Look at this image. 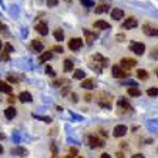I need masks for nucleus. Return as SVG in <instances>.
Segmentation results:
<instances>
[{"label": "nucleus", "instance_id": "nucleus-1", "mask_svg": "<svg viewBox=\"0 0 158 158\" xmlns=\"http://www.w3.org/2000/svg\"><path fill=\"white\" fill-rule=\"evenodd\" d=\"M130 50L132 53H135L137 56H143L145 52V46L143 43H138V41H131L130 43Z\"/></svg>", "mask_w": 158, "mask_h": 158}, {"label": "nucleus", "instance_id": "nucleus-2", "mask_svg": "<svg viewBox=\"0 0 158 158\" xmlns=\"http://www.w3.org/2000/svg\"><path fill=\"white\" fill-rule=\"evenodd\" d=\"M120 64H121V69L123 70H131L132 67H135L137 61L134 59H130V57H125V59H123L121 61H120Z\"/></svg>", "mask_w": 158, "mask_h": 158}, {"label": "nucleus", "instance_id": "nucleus-3", "mask_svg": "<svg viewBox=\"0 0 158 158\" xmlns=\"http://www.w3.org/2000/svg\"><path fill=\"white\" fill-rule=\"evenodd\" d=\"M100 97L101 98H98V106L100 107H103V108H111V98L108 96L106 97V94L104 93H100Z\"/></svg>", "mask_w": 158, "mask_h": 158}, {"label": "nucleus", "instance_id": "nucleus-4", "mask_svg": "<svg viewBox=\"0 0 158 158\" xmlns=\"http://www.w3.org/2000/svg\"><path fill=\"white\" fill-rule=\"evenodd\" d=\"M143 31L145 36H154L158 37V27H154L151 24H144L143 26Z\"/></svg>", "mask_w": 158, "mask_h": 158}, {"label": "nucleus", "instance_id": "nucleus-5", "mask_svg": "<svg viewBox=\"0 0 158 158\" xmlns=\"http://www.w3.org/2000/svg\"><path fill=\"white\" fill-rule=\"evenodd\" d=\"M87 140H88V145L91 148H98L103 145V140H100L97 135H88Z\"/></svg>", "mask_w": 158, "mask_h": 158}, {"label": "nucleus", "instance_id": "nucleus-6", "mask_svg": "<svg viewBox=\"0 0 158 158\" xmlns=\"http://www.w3.org/2000/svg\"><path fill=\"white\" fill-rule=\"evenodd\" d=\"M113 77L115 78H125L128 77V74L125 73L120 66H113Z\"/></svg>", "mask_w": 158, "mask_h": 158}, {"label": "nucleus", "instance_id": "nucleus-7", "mask_svg": "<svg viewBox=\"0 0 158 158\" xmlns=\"http://www.w3.org/2000/svg\"><path fill=\"white\" fill-rule=\"evenodd\" d=\"M83 46V40L81 39H77V37H74V39H71L70 41H69V48L70 50H80V47Z\"/></svg>", "mask_w": 158, "mask_h": 158}, {"label": "nucleus", "instance_id": "nucleus-8", "mask_svg": "<svg viewBox=\"0 0 158 158\" xmlns=\"http://www.w3.org/2000/svg\"><path fill=\"white\" fill-rule=\"evenodd\" d=\"M93 60H94V63H97L100 67H107L108 66V59L103 57L101 54H94L93 56Z\"/></svg>", "mask_w": 158, "mask_h": 158}, {"label": "nucleus", "instance_id": "nucleus-9", "mask_svg": "<svg viewBox=\"0 0 158 158\" xmlns=\"http://www.w3.org/2000/svg\"><path fill=\"white\" fill-rule=\"evenodd\" d=\"M138 26V22H137L135 17H128L127 20H125L124 23H123V29H134V27Z\"/></svg>", "mask_w": 158, "mask_h": 158}, {"label": "nucleus", "instance_id": "nucleus-10", "mask_svg": "<svg viewBox=\"0 0 158 158\" xmlns=\"http://www.w3.org/2000/svg\"><path fill=\"white\" fill-rule=\"evenodd\" d=\"M127 127L125 125H115V128H114V137H124L125 134H127Z\"/></svg>", "mask_w": 158, "mask_h": 158}, {"label": "nucleus", "instance_id": "nucleus-11", "mask_svg": "<svg viewBox=\"0 0 158 158\" xmlns=\"http://www.w3.org/2000/svg\"><path fill=\"white\" fill-rule=\"evenodd\" d=\"M83 33H84V36H85V41H87L88 46L94 41V39H97V34H94L93 31H90L88 29H83Z\"/></svg>", "mask_w": 158, "mask_h": 158}, {"label": "nucleus", "instance_id": "nucleus-12", "mask_svg": "<svg viewBox=\"0 0 158 158\" xmlns=\"http://www.w3.org/2000/svg\"><path fill=\"white\" fill-rule=\"evenodd\" d=\"M36 30H37V33L41 34V36H47L48 34V27L46 23H37L36 24Z\"/></svg>", "mask_w": 158, "mask_h": 158}, {"label": "nucleus", "instance_id": "nucleus-13", "mask_svg": "<svg viewBox=\"0 0 158 158\" xmlns=\"http://www.w3.org/2000/svg\"><path fill=\"white\" fill-rule=\"evenodd\" d=\"M117 106L118 107H123V108H124L125 111H127V113H132V107L130 106L128 104V101H127V100L125 98H120V100H117Z\"/></svg>", "mask_w": 158, "mask_h": 158}, {"label": "nucleus", "instance_id": "nucleus-14", "mask_svg": "<svg viewBox=\"0 0 158 158\" xmlns=\"http://www.w3.org/2000/svg\"><path fill=\"white\" fill-rule=\"evenodd\" d=\"M0 91L10 96L11 91H13V87H11L9 83H6V81H2V80H0Z\"/></svg>", "mask_w": 158, "mask_h": 158}, {"label": "nucleus", "instance_id": "nucleus-15", "mask_svg": "<svg viewBox=\"0 0 158 158\" xmlns=\"http://www.w3.org/2000/svg\"><path fill=\"white\" fill-rule=\"evenodd\" d=\"M22 103H31L33 101V97H31V94L30 93H27V91H22L20 94H19V97H17Z\"/></svg>", "mask_w": 158, "mask_h": 158}, {"label": "nucleus", "instance_id": "nucleus-16", "mask_svg": "<svg viewBox=\"0 0 158 158\" xmlns=\"http://www.w3.org/2000/svg\"><path fill=\"white\" fill-rule=\"evenodd\" d=\"M94 27L98 30H106V29H110V23H107L106 20H97L96 23H94Z\"/></svg>", "mask_w": 158, "mask_h": 158}, {"label": "nucleus", "instance_id": "nucleus-17", "mask_svg": "<svg viewBox=\"0 0 158 158\" xmlns=\"http://www.w3.org/2000/svg\"><path fill=\"white\" fill-rule=\"evenodd\" d=\"M16 114H17V111H16L15 107H9L4 110V117L7 118V120H11V118H15Z\"/></svg>", "mask_w": 158, "mask_h": 158}, {"label": "nucleus", "instance_id": "nucleus-18", "mask_svg": "<svg viewBox=\"0 0 158 158\" xmlns=\"http://www.w3.org/2000/svg\"><path fill=\"white\" fill-rule=\"evenodd\" d=\"M124 17V11L121 9H114V10L111 11V19H114V20H120V19Z\"/></svg>", "mask_w": 158, "mask_h": 158}, {"label": "nucleus", "instance_id": "nucleus-19", "mask_svg": "<svg viewBox=\"0 0 158 158\" xmlns=\"http://www.w3.org/2000/svg\"><path fill=\"white\" fill-rule=\"evenodd\" d=\"M31 47H33L34 52L40 53V52H43L44 46H43V43H41L40 40H33V41H31Z\"/></svg>", "mask_w": 158, "mask_h": 158}, {"label": "nucleus", "instance_id": "nucleus-20", "mask_svg": "<svg viewBox=\"0 0 158 158\" xmlns=\"http://www.w3.org/2000/svg\"><path fill=\"white\" fill-rule=\"evenodd\" d=\"M74 69V63L71 61L70 59L64 60V67H63V70H64V73H70L71 70Z\"/></svg>", "mask_w": 158, "mask_h": 158}, {"label": "nucleus", "instance_id": "nucleus-21", "mask_svg": "<svg viewBox=\"0 0 158 158\" xmlns=\"http://www.w3.org/2000/svg\"><path fill=\"white\" fill-rule=\"evenodd\" d=\"M94 85H96V83H94V80H91V78L84 80L81 83V87L85 88V90H91V88H94Z\"/></svg>", "mask_w": 158, "mask_h": 158}, {"label": "nucleus", "instance_id": "nucleus-22", "mask_svg": "<svg viewBox=\"0 0 158 158\" xmlns=\"http://www.w3.org/2000/svg\"><path fill=\"white\" fill-rule=\"evenodd\" d=\"M52 59H53V53L52 52H46V53H43V54H40L39 61H40V63H46V61H48V60H52Z\"/></svg>", "mask_w": 158, "mask_h": 158}, {"label": "nucleus", "instance_id": "nucleus-23", "mask_svg": "<svg viewBox=\"0 0 158 158\" xmlns=\"http://www.w3.org/2000/svg\"><path fill=\"white\" fill-rule=\"evenodd\" d=\"M13 154L19 155V157H26L27 155V150L23 147H17V148H13Z\"/></svg>", "mask_w": 158, "mask_h": 158}, {"label": "nucleus", "instance_id": "nucleus-24", "mask_svg": "<svg viewBox=\"0 0 158 158\" xmlns=\"http://www.w3.org/2000/svg\"><path fill=\"white\" fill-rule=\"evenodd\" d=\"M108 10H110V9H108V6H107V4H104V3L98 4V6L94 9V11H96L97 15H101V13H107Z\"/></svg>", "mask_w": 158, "mask_h": 158}, {"label": "nucleus", "instance_id": "nucleus-25", "mask_svg": "<svg viewBox=\"0 0 158 158\" xmlns=\"http://www.w3.org/2000/svg\"><path fill=\"white\" fill-rule=\"evenodd\" d=\"M53 34H54V39L57 41H63V40H64V31H63L61 29H56Z\"/></svg>", "mask_w": 158, "mask_h": 158}, {"label": "nucleus", "instance_id": "nucleus-26", "mask_svg": "<svg viewBox=\"0 0 158 158\" xmlns=\"http://www.w3.org/2000/svg\"><path fill=\"white\" fill-rule=\"evenodd\" d=\"M127 93H128V96H131V97H138V96H141V90H140V88H137V87L128 88V90H127Z\"/></svg>", "mask_w": 158, "mask_h": 158}, {"label": "nucleus", "instance_id": "nucleus-27", "mask_svg": "<svg viewBox=\"0 0 158 158\" xmlns=\"http://www.w3.org/2000/svg\"><path fill=\"white\" fill-rule=\"evenodd\" d=\"M137 77L140 78V80H147L148 73L145 70H143V69H140V70H137Z\"/></svg>", "mask_w": 158, "mask_h": 158}, {"label": "nucleus", "instance_id": "nucleus-28", "mask_svg": "<svg viewBox=\"0 0 158 158\" xmlns=\"http://www.w3.org/2000/svg\"><path fill=\"white\" fill-rule=\"evenodd\" d=\"M64 84H69V80H66V78H60V80L53 81V85H54V87H63Z\"/></svg>", "mask_w": 158, "mask_h": 158}, {"label": "nucleus", "instance_id": "nucleus-29", "mask_svg": "<svg viewBox=\"0 0 158 158\" xmlns=\"http://www.w3.org/2000/svg\"><path fill=\"white\" fill-rule=\"evenodd\" d=\"M84 77H85V73L83 70H80V69H78V70L74 71V78H77V80H83Z\"/></svg>", "mask_w": 158, "mask_h": 158}, {"label": "nucleus", "instance_id": "nucleus-30", "mask_svg": "<svg viewBox=\"0 0 158 158\" xmlns=\"http://www.w3.org/2000/svg\"><path fill=\"white\" fill-rule=\"evenodd\" d=\"M77 154H78L77 148H76V147H71L70 150H69V155H67V158H76V157H77Z\"/></svg>", "mask_w": 158, "mask_h": 158}, {"label": "nucleus", "instance_id": "nucleus-31", "mask_svg": "<svg viewBox=\"0 0 158 158\" xmlns=\"http://www.w3.org/2000/svg\"><path fill=\"white\" fill-rule=\"evenodd\" d=\"M147 94L150 97H157L158 96V88H155V87L148 88V90H147Z\"/></svg>", "mask_w": 158, "mask_h": 158}, {"label": "nucleus", "instance_id": "nucleus-32", "mask_svg": "<svg viewBox=\"0 0 158 158\" xmlns=\"http://www.w3.org/2000/svg\"><path fill=\"white\" fill-rule=\"evenodd\" d=\"M80 3L84 6V7H94V2L93 0H80Z\"/></svg>", "mask_w": 158, "mask_h": 158}, {"label": "nucleus", "instance_id": "nucleus-33", "mask_svg": "<svg viewBox=\"0 0 158 158\" xmlns=\"http://www.w3.org/2000/svg\"><path fill=\"white\" fill-rule=\"evenodd\" d=\"M33 117H36V118H39V120H41V121H44V123H52V118L50 117H44V115H37V114H33Z\"/></svg>", "mask_w": 158, "mask_h": 158}, {"label": "nucleus", "instance_id": "nucleus-34", "mask_svg": "<svg viewBox=\"0 0 158 158\" xmlns=\"http://www.w3.org/2000/svg\"><path fill=\"white\" fill-rule=\"evenodd\" d=\"M59 4V0H47V6L48 7H56Z\"/></svg>", "mask_w": 158, "mask_h": 158}, {"label": "nucleus", "instance_id": "nucleus-35", "mask_svg": "<svg viewBox=\"0 0 158 158\" xmlns=\"http://www.w3.org/2000/svg\"><path fill=\"white\" fill-rule=\"evenodd\" d=\"M46 73H47L48 76H52V77H54V76H56L54 70H53V69H52V67H50V66H47V67H46Z\"/></svg>", "mask_w": 158, "mask_h": 158}, {"label": "nucleus", "instance_id": "nucleus-36", "mask_svg": "<svg viewBox=\"0 0 158 158\" xmlns=\"http://www.w3.org/2000/svg\"><path fill=\"white\" fill-rule=\"evenodd\" d=\"M90 66H91V69L93 70H96L97 73H101V67H100L97 63H93V64H90Z\"/></svg>", "mask_w": 158, "mask_h": 158}, {"label": "nucleus", "instance_id": "nucleus-37", "mask_svg": "<svg viewBox=\"0 0 158 158\" xmlns=\"http://www.w3.org/2000/svg\"><path fill=\"white\" fill-rule=\"evenodd\" d=\"M7 80L10 81V83H17L19 78L16 77V76H13V74H9V76H7Z\"/></svg>", "mask_w": 158, "mask_h": 158}, {"label": "nucleus", "instance_id": "nucleus-38", "mask_svg": "<svg viewBox=\"0 0 158 158\" xmlns=\"http://www.w3.org/2000/svg\"><path fill=\"white\" fill-rule=\"evenodd\" d=\"M123 84H127V85H132V87H137V83L134 80H125V81H123Z\"/></svg>", "mask_w": 158, "mask_h": 158}, {"label": "nucleus", "instance_id": "nucleus-39", "mask_svg": "<svg viewBox=\"0 0 158 158\" xmlns=\"http://www.w3.org/2000/svg\"><path fill=\"white\" fill-rule=\"evenodd\" d=\"M52 50H53V52H57V53H63V52H64L61 46H54V47H53Z\"/></svg>", "mask_w": 158, "mask_h": 158}, {"label": "nucleus", "instance_id": "nucleus-40", "mask_svg": "<svg viewBox=\"0 0 158 158\" xmlns=\"http://www.w3.org/2000/svg\"><path fill=\"white\" fill-rule=\"evenodd\" d=\"M10 57H9V52L7 50H4L3 52V54H2V60H9Z\"/></svg>", "mask_w": 158, "mask_h": 158}, {"label": "nucleus", "instance_id": "nucleus-41", "mask_svg": "<svg viewBox=\"0 0 158 158\" xmlns=\"http://www.w3.org/2000/svg\"><path fill=\"white\" fill-rule=\"evenodd\" d=\"M70 100H73V103H77V94L70 93Z\"/></svg>", "mask_w": 158, "mask_h": 158}, {"label": "nucleus", "instance_id": "nucleus-42", "mask_svg": "<svg viewBox=\"0 0 158 158\" xmlns=\"http://www.w3.org/2000/svg\"><path fill=\"white\" fill-rule=\"evenodd\" d=\"M6 50H7V52H9V53H11V52H15V48L11 47L10 44H6Z\"/></svg>", "mask_w": 158, "mask_h": 158}, {"label": "nucleus", "instance_id": "nucleus-43", "mask_svg": "<svg viewBox=\"0 0 158 158\" xmlns=\"http://www.w3.org/2000/svg\"><path fill=\"white\" fill-rule=\"evenodd\" d=\"M15 101H16V97L10 94V96H9V103H15Z\"/></svg>", "mask_w": 158, "mask_h": 158}, {"label": "nucleus", "instance_id": "nucleus-44", "mask_svg": "<svg viewBox=\"0 0 158 158\" xmlns=\"http://www.w3.org/2000/svg\"><path fill=\"white\" fill-rule=\"evenodd\" d=\"M117 40L120 41V43H121V41L124 40V34H118V36H117Z\"/></svg>", "mask_w": 158, "mask_h": 158}, {"label": "nucleus", "instance_id": "nucleus-45", "mask_svg": "<svg viewBox=\"0 0 158 158\" xmlns=\"http://www.w3.org/2000/svg\"><path fill=\"white\" fill-rule=\"evenodd\" d=\"M91 98H93V97L90 96V94H85V97H84V100H85V101H91Z\"/></svg>", "mask_w": 158, "mask_h": 158}, {"label": "nucleus", "instance_id": "nucleus-46", "mask_svg": "<svg viewBox=\"0 0 158 158\" xmlns=\"http://www.w3.org/2000/svg\"><path fill=\"white\" fill-rule=\"evenodd\" d=\"M117 158H124V154H123V152H117Z\"/></svg>", "mask_w": 158, "mask_h": 158}, {"label": "nucleus", "instance_id": "nucleus-47", "mask_svg": "<svg viewBox=\"0 0 158 158\" xmlns=\"http://www.w3.org/2000/svg\"><path fill=\"white\" fill-rule=\"evenodd\" d=\"M132 158H144V155H141V154H135V155H132Z\"/></svg>", "mask_w": 158, "mask_h": 158}, {"label": "nucleus", "instance_id": "nucleus-48", "mask_svg": "<svg viewBox=\"0 0 158 158\" xmlns=\"http://www.w3.org/2000/svg\"><path fill=\"white\" fill-rule=\"evenodd\" d=\"M52 150H53V152H54V154L57 152V150H56V145H54V144H52Z\"/></svg>", "mask_w": 158, "mask_h": 158}, {"label": "nucleus", "instance_id": "nucleus-49", "mask_svg": "<svg viewBox=\"0 0 158 158\" xmlns=\"http://www.w3.org/2000/svg\"><path fill=\"white\" fill-rule=\"evenodd\" d=\"M101 158H111V157H110V155H108V154H107V152H106V154H103V155H101Z\"/></svg>", "mask_w": 158, "mask_h": 158}, {"label": "nucleus", "instance_id": "nucleus-50", "mask_svg": "<svg viewBox=\"0 0 158 158\" xmlns=\"http://www.w3.org/2000/svg\"><path fill=\"white\" fill-rule=\"evenodd\" d=\"M3 29H4V26H3V24H2V23H0V33L3 31Z\"/></svg>", "mask_w": 158, "mask_h": 158}, {"label": "nucleus", "instance_id": "nucleus-51", "mask_svg": "<svg viewBox=\"0 0 158 158\" xmlns=\"http://www.w3.org/2000/svg\"><path fill=\"white\" fill-rule=\"evenodd\" d=\"M0 154H3V145L0 144Z\"/></svg>", "mask_w": 158, "mask_h": 158}, {"label": "nucleus", "instance_id": "nucleus-52", "mask_svg": "<svg viewBox=\"0 0 158 158\" xmlns=\"http://www.w3.org/2000/svg\"><path fill=\"white\" fill-rule=\"evenodd\" d=\"M0 140H4V134H2V132H0Z\"/></svg>", "mask_w": 158, "mask_h": 158}, {"label": "nucleus", "instance_id": "nucleus-53", "mask_svg": "<svg viewBox=\"0 0 158 158\" xmlns=\"http://www.w3.org/2000/svg\"><path fill=\"white\" fill-rule=\"evenodd\" d=\"M2 47H3V43H2V41H0V50H2Z\"/></svg>", "mask_w": 158, "mask_h": 158}, {"label": "nucleus", "instance_id": "nucleus-54", "mask_svg": "<svg viewBox=\"0 0 158 158\" xmlns=\"http://www.w3.org/2000/svg\"><path fill=\"white\" fill-rule=\"evenodd\" d=\"M155 74H157V77H158V69H155Z\"/></svg>", "mask_w": 158, "mask_h": 158}, {"label": "nucleus", "instance_id": "nucleus-55", "mask_svg": "<svg viewBox=\"0 0 158 158\" xmlns=\"http://www.w3.org/2000/svg\"><path fill=\"white\" fill-rule=\"evenodd\" d=\"M66 2H69V3H70V2H71V0H66Z\"/></svg>", "mask_w": 158, "mask_h": 158}]
</instances>
